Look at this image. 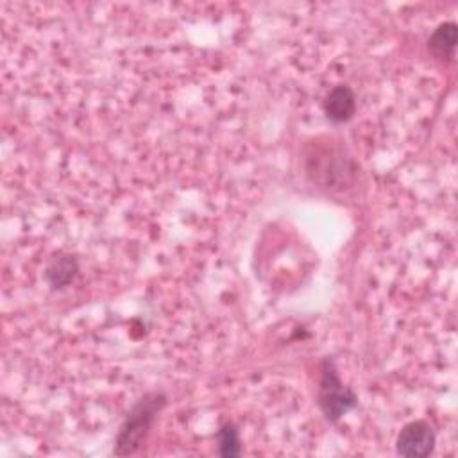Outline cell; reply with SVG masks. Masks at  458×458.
<instances>
[{
	"label": "cell",
	"instance_id": "7a4b0ae2",
	"mask_svg": "<svg viewBox=\"0 0 458 458\" xmlns=\"http://www.w3.org/2000/svg\"><path fill=\"white\" fill-rule=\"evenodd\" d=\"M318 404L329 420L340 419L356 404V395L352 394L351 388L344 386L331 361L324 363L318 390Z\"/></svg>",
	"mask_w": 458,
	"mask_h": 458
},
{
	"label": "cell",
	"instance_id": "5b68a950",
	"mask_svg": "<svg viewBox=\"0 0 458 458\" xmlns=\"http://www.w3.org/2000/svg\"><path fill=\"white\" fill-rule=\"evenodd\" d=\"M456 47V25L453 21H445L437 27V30L429 38V48L438 57H454Z\"/></svg>",
	"mask_w": 458,
	"mask_h": 458
},
{
	"label": "cell",
	"instance_id": "8992f818",
	"mask_svg": "<svg viewBox=\"0 0 458 458\" xmlns=\"http://www.w3.org/2000/svg\"><path fill=\"white\" fill-rule=\"evenodd\" d=\"M216 438H218V451L222 456H238L240 454V438H238V429L225 422L218 433H216Z\"/></svg>",
	"mask_w": 458,
	"mask_h": 458
},
{
	"label": "cell",
	"instance_id": "6da1fadb",
	"mask_svg": "<svg viewBox=\"0 0 458 458\" xmlns=\"http://www.w3.org/2000/svg\"><path fill=\"white\" fill-rule=\"evenodd\" d=\"M165 404L163 395L159 394H150L145 395L127 415L125 422L122 424L118 437H116V445H114V454L125 456L132 454L147 437L150 424L156 417V413L161 410Z\"/></svg>",
	"mask_w": 458,
	"mask_h": 458
},
{
	"label": "cell",
	"instance_id": "277c9868",
	"mask_svg": "<svg viewBox=\"0 0 458 458\" xmlns=\"http://www.w3.org/2000/svg\"><path fill=\"white\" fill-rule=\"evenodd\" d=\"M356 109L354 93L349 86H335L324 102V111L329 120L342 123L347 122Z\"/></svg>",
	"mask_w": 458,
	"mask_h": 458
},
{
	"label": "cell",
	"instance_id": "3957f363",
	"mask_svg": "<svg viewBox=\"0 0 458 458\" xmlns=\"http://www.w3.org/2000/svg\"><path fill=\"white\" fill-rule=\"evenodd\" d=\"M397 453L410 458H422L433 453L435 431L426 420H413L406 424L395 442Z\"/></svg>",
	"mask_w": 458,
	"mask_h": 458
}]
</instances>
